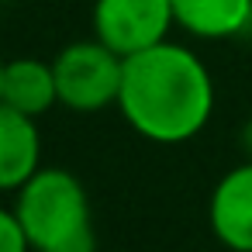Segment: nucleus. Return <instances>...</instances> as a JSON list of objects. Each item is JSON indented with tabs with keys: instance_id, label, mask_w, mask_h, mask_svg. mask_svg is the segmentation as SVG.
<instances>
[{
	"instance_id": "9d476101",
	"label": "nucleus",
	"mask_w": 252,
	"mask_h": 252,
	"mask_svg": "<svg viewBox=\"0 0 252 252\" xmlns=\"http://www.w3.org/2000/svg\"><path fill=\"white\" fill-rule=\"evenodd\" d=\"M242 149H245V159L252 162V118H249L245 128H242Z\"/></svg>"
},
{
	"instance_id": "39448f33",
	"label": "nucleus",
	"mask_w": 252,
	"mask_h": 252,
	"mask_svg": "<svg viewBox=\"0 0 252 252\" xmlns=\"http://www.w3.org/2000/svg\"><path fill=\"white\" fill-rule=\"evenodd\" d=\"M207 221L214 238L231 252H252V162L228 169L207 204Z\"/></svg>"
},
{
	"instance_id": "6e6552de",
	"label": "nucleus",
	"mask_w": 252,
	"mask_h": 252,
	"mask_svg": "<svg viewBox=\"0 0 252 252\" xmlns=\"http://www.w3.org/2000/svg\"><path fill=\"white\" fill-rule=\"evenodd\" d=\"M173 14L187 35L221 42L252 28V0H173Z\"/></svg>"
},
{
	"instance_id": "423d86ee",
	"label": "nucleus",
	"mask_w": 252,
	"mask_h": 252,
	"mask_svg": "<svg viewBox=\"0 0 252 252\" xmlns=\"http://www.w3.org/2000/svg\"><path fill=\"white\" fill-rule=\"evenodd\" d=\"M42 169V135L35 118L0 104V193H18Z\"/></svg>"
},
{
	"instance_id": "20e7f679",
	"label": "nucleus",
	"mask_w": 252,
	"mask_h": 252,
	"mask_svg": "<svg viewBox=\"0 0 252 252\" xmlns=\"http://www.w3.org/2000/svg\"><path fill=\"white\" fill-rule=\"evenodd\" d=\"M90 21L94 38L125 59L169 42V32L176 28L173 0H94Z\"/></svg>"
},
{
	"instance_id": "0eeeda50",
	"label": "nucleus",
	"mask_w": 252,
	"mask_h": 252,
	"mask_svg": "<svg viewBox=\"0 0 252 252\" xmlns=\"http://www.w3.org/2000/svg\"><path fill=\"white\" fill-rule=\"evenodd\" d=\"M0 104H7L28 118H42L59 104V83L56 69L45 59H11L4 63V80H0Z\"/></svg>"
},
{
	"instance_id": "f257e3e1",
	"label": "nucleus",
	"mask_w": 252,
	"mask_h": 252,
	"mask_svg": "<svg viewBox=\"0 0 252 252\" xmlns=\"http://www.w3.org/2000/svg\"><path fill=\"white\" fill-rule=\"evenodd\" d=\"M118 111L149 142L180 145L214 114V80L200 56L180 42H159L125 59Z\"/></svg>"
},
{
	"instance_id": "1a4fd4ad",
	"label": "nucleus",
	"mask_w": 252,
	"mask_h": 252,
	"mask_svg": "<svg viewBox=\"0 0 252 252\" xmlns=\"http://www.w3.org/2000/svg\"><path fill=\"white\" fill-rule=\"evenodd\" d=\"M0 252H32L14 207H0Z\"/></svg>"
},
{
	"instance_id": "f03ea898",
	"label": "nucleus",
	"mask_w": 252,
	"mask_h": 252,
	"mask_svg": "<svg viewBox=\"0 0 252 252\" xmlns=\"http://www.w3.org/2000/svg\"><path fill=\"white\" fill-rule=\"evenodd\" d=\"M14 214L32 252H94V211L87 187L63 166H42L18 193Z\"/></svg>"
},
{
	"instance_id": "7ed1b4c3",
	"label": "nucleus",
	"mask_w": 252,
	"mask_h": 252,
	"mask_svg": "<svg viewBox=\"0 0 252 252\" xmlns=\"http://www.w3.org/2000/svg\"><path fill=\"white\" fill-rule=\"evenodd\" d=\"M56 83H59V104L80 114H94L104 107H118L121 97V76H125V56L107 49L100 38H80L59 49L52 59Z\"/></svg>"
},
{
	"instance_id": "9b49d317",
	"label": "nucleus",
	"mask_w": 252,
	"mask_h": 252,
	"mask_svg": "<svg viewBox=\"0 0 252 252\" xmlns=\"http://www.w3.org/2000/svg\"><path fill=\"white\" fill-rule=\"evenodd\" d=\"M0 80H4V59H0Z\"/></svg>"
}]
</instances>
